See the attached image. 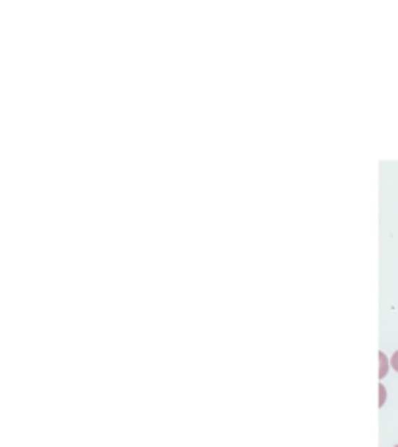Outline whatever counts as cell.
<instances>
[{"label": "cell", "instance_id": "obj_1", "mask_svg": "<svg viewBox=\"0 0 398 447\" xmlns=\"http://www.w3.org/2000/svg\"><path fill=\"white\" fill-rule=\"evenodd\" d=\"M379 356H381V363H383L381 371H379V375H381V378H385V375H387V358H385V354H383V352Z\"/></svg>", "mask_w": 398, "mask_h": 447}, {"label": "cell", "instance_id": "obj_2", "mask_svg": "<svg viewBox=\"0 0 398 447\" xmlns=\"http://www.w3.org/2000/svg\"><path fill=\"white\" fill-rule=\"evenodd\" d=\"M390 366H392V370L398 371V350L392 354V358H390Z\"/></svg>", "mask_w": 398, "mask_h": 447}, {"label": "cell", "instance_id": "obj_3", "mask_svg": "<svg viewBox=\"0 0 398 447\" xmlns=\"http://www.w3.org/2000/svg\"><path fill=\"white\" fill-rule=\"evenodd\" d=\"M394 447H398V446H394Z\"/></svg>", "mask_w": 398, "mask_h": 447}]
</instances>
